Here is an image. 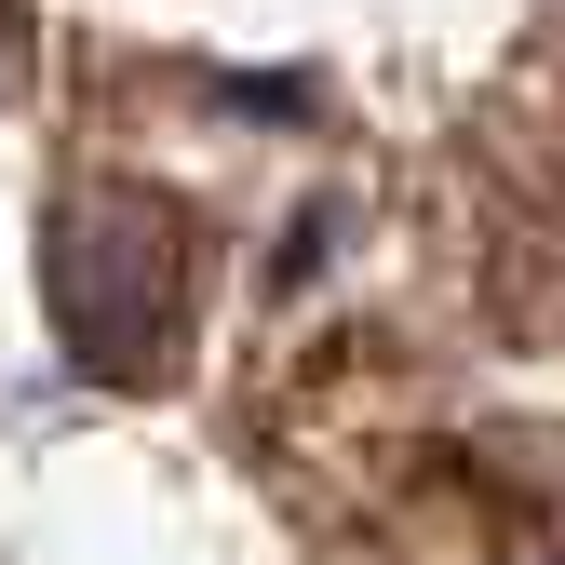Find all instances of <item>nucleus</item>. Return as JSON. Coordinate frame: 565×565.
Masks as SVG:
<instances>
[{
	"instance_id": "f257e3e1",
	"label": "nucleus",
	"mask_w": 565,
	"mask_h": 565,
	"mask_svg": "<svg viewBox=\"0 0 565 565\" xmlns=\"http://www.w3.org/2000/svg\"><path fill=\"white\" fill-rule=\"evenodd\" d=\"M41 282H54V323L82 350V377L108 391H149L175 377V337H189V216L135 175H82L41 230Z\"/></svg>"
}]
</instances>
